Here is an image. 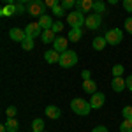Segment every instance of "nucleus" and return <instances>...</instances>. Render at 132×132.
I'll list each match as a JSON object with an SVG mask.
<instances>
[{"instance_id": "obj_1", "label": "nucleus", "mask_w": 132, "mask_h": 132, "mask_svg": "<svg viewBox=\"0 0 132 132\" xmlns=\"http://www.w3.org/2000/svg\"><path fill=\"white\" fill-rule=\"evenodd\" d=\"M71 109L76 113V114L86 116V114H90V111H92L90 101H85V99H72L71 101Z\"/></svg>"}, {"instance_id": "obj_2", "label": "nucleus", "mask_w": 132, "mask_h": 132, "mask_svg": "<svg viewBox=\"0 0 132 132\" xmlns=\"http://www.w3.org/2000/svg\"><path fill=\"white\" fill-rule=\"evenodd\" d=\"M27 11L34 18H41V16L46 14V4L41 2V0H32V2L27 4Z\"/></svg>"}, {"instance_id": "obj_3", "label": "nucleus", "mask_w": 132, "mask_h": 132, "mask_svg": "<svg viewBox=\"0 0 132 132\" xmlns=\"http://www.w3.org/2000/svg\"><path fill=\"white\" fill-rule=\"evenodd\" d=\"M78 63V53L72 50H67L60 55V67L62 69H71Z\"/></svg>"}, {"instance_id": "obj_4", "label": "nucleus", "mask_w": 132, "mask_h": 132, "mask_svg": "<svg viewBox=\"0 0 132 132\" xmlns=\"http://www.w3.org/2000/svg\"><path fill=\"white\" fill-rule=\"evenodd\" d=\"M85 21H86V18H85V14L79 12V11H74V12H69L67 14V23L71 25L72 28H81L83 25H85Z\"/></svg>"}, {"instance_id": "obj_5", "label": "nucleus", "mask_w": 132, "mask_h": 132, "mask_svg": "<svg viewBox=\"0 0 132 132\" xmlns=\"http://www.w3.org/2000/svg\"><path fill=\"white\" fill-rule=\"evenodd\" d=\"M104 37H106V41H108L109 46H116V44H120L123 41V32L120 28H109Z\"/></svg>"}, {"instance_id": "obj_6", "label": "nucleus", "mask_w": 132, "mask_h": 132, "mask_svg": "<svg viewBox=\"0 0 132 132\" xmlns=\"http://www.w3.org/2000/svg\"><path fill=\"white\" fill-rule=\"evenodd\" d=\"M102 23V16L101 14H95V12H92L86 16V21H85V25H86V28H90V30H97L99 27H101Z\"/></svg>"}, {"instance_id": "obj_7", "label": "nucleus", "mask_w": 132, "mask_h": 132, "mask_svg": "<svg viewBox=\"0 0 132 132\" xmlns=\"http://www.w3.org/2000/svg\"><path fill=\"white\" fill-rule=\"evenodd\" d=\"M42 28L39 23H28L27 27H25V34H27V37L28 39H35V37H39V34L42 35Z\"/></svg>"}, {"instance_id": "obj_8", "label": "nucleus", "mask_w": 132, "mask_h": 132, "mask_svg": "<svg viewBox=\"0 0 132 132\" xmlns=\"http://www.w3.org/2000/svg\"><path fill=\"white\" fill-rule=\"evenodd\" d=\"M104 102H106V95L101 93V92H97V93H93V95H92L90 106H92V109H99V108L104 106Z\"/></svg>"}, {"instance_id": "obj_9", "label": "nucleus", "mask_w": 132, "mask_h": 132, "mask_svg": "<svg viewBox=\"0 0 132 132\" xmlns=\"http://www.w3.org/2000/svg\"><path fill=\"white\" fill-rule=\"evenodd\" d=\"M67 44H69V39H65V37H56L55 42H53V50L62 55V53L67 51Z\"/></svg>"}, {"instance_id": "obj_10", "label": "nucleus", "mask_w": 132, "mask_h": 132, "mask_svg": "<svg viewBox=\"0 0 132 132\" xmlns=\"http://www.w3.org/2000/svg\"><path fill=\"white\" fill-rule=\"evenodd\" d=\"M76 7H78V11L79 12H83V14H86V12H93V2L92 0H76Z\"/></svg>"}, {"instance_id": "obj_11", "label": "nucleus", "mask_w": 132, "mask_h": 132, "mask_svg": "<svg viewBox=\"0 0 132 132\" xmlns=\"http://www.w3.org/2000/svg\"><path fill=\"white\" fill-rule=\"evenodd\" d=\"M9 37L12 39V41H16V42H23L25 39H27V34H25L23 28H11Z\"/></svg>"}, {"instance_id": "obj_12", "label": "nucleus", "mask_w": 132, "mask_h": 132, "mask_svg": "<svg viewBox=\"0 0 132 132\" xmlns=\"http://www.w3.org/2000/svg\"><path fill=\"white\" fill-rule=\"evenodd\" d=\"M37 23L41 25L42 30H51V28H53V25H55V23H53V18H51L50 14H44V16H41Z\"/></svg>"}, {"instance_id": "obj_13", "label": "nucleus", "mask_w": 132, "mask_h": 132, "mask_svg": "<svg viewBox=\"0 0 132 132\" xmlns=\"http://www.w3.org/2000/svg\"><path fill=\"white\" fill-rule=\"evenodd\" d=\"M111 88L114 92H123L125 88H127V81L123 79V78H113V81H111Z\"/></svg>"}, {"instance_id": "obj_14", "label": "nucleus", "mask_w": 132, "mask_h": 132, "mask_svg": "<svg viewBox=\"0 0 132 132\" xmlns=\"http://www.w3.org/2000/svg\"><path fill=\"white\" fill-rule=\"evenodd\" d=\"M44 113H46V116L51 118V120H58V118L62 116L60 108H56V106H48V108L44 109Z\"/></svg>"}, {"instance_id": "obj_15", "label": "nucleus", "mask_w": 132, "mask_h": 132, "mask_svg": "<svg viewBox=\"0 0 132 132\" xmlns=\"http://www.w3.org/2000/svg\"><path fill=\"white\" fill-rule=\"evenodd\" d=\"M44 60L48 63H60V53H56L55 50H50L44 53Z\"/></svg>"}, {"instance_id": "obj_16", "label": "nucleus", "mask_w": 132, "mask_h": 132, "mask_svg": "<svg viewBox=\"0 0 132 132\" xmlns=\"http://www.w3.org/2000/svg\"><path fill=\"white\" fill-rule=\"evenodd\" d=\"M83 37V32L81 28H71V32L67 34V39H69V42H79Z\"/></svg>"}, {"instance_id": "obj_17", "label": "nucleus", "mask_w": 132, "mask_h": 132, "mask_svg": "<svg viewBox=\"0 0 132 132\" xmlns=\"http://www.w3.org/2000/svg\"><path fill=\"white\" fill-rule=\"evenodd\" d=\"M106 44H108V41H106V37H95L93 41H92V48L95 51H102L104 48H106Z\"/></svg>"}, {"instance_id": "obj_18", "label": "nucleus", "mask_w": 132, "mask_h": 132, "mask_svg": "<svg viewBox=\"0 0 132 132\" xmlns=\"http://www.w3.org/2000/svg\"><path fill=\"white\" fill-rule=\"evenodd\" d=\"M0 14H2L4 18H7V16H14V14H18V12H16V4H7V5H4V7L0 9Z\"/></svg>"}, {"instance_id": "obj_19", "label": "nucleus", "mask_w": 132, "mask_h": 132, "mask_svg": "<svg viewBox=\"0 0 132 132\" xmlns=\"http://www.w3.org/2000/svg\"><path fill=\"white\" fill-rule=\"evenodd\" d=\"M83 90L86 92V93H90V95H93V93H97V83L93 81V79H88V81H83Z\"/></svg>"}, {"instance_id": "obj_20", "label": "nucleus", "mask_w": 132, "mask_h": 132, "mask_svg": "<svg viewBox=\"0 0 132 132\" xmlns=\"http://www.w3.org/2000/svg\"><path fill=\"white\" fill-rule=\"evenodd\" d=\"M55 32L53 30H44L42 32V35H41V41L44 42V44H50V42H55Z\"/></svg>"}, {"instance_id": "obj_21", "label": "nucleus", "mask_w": 132, "mask_h": 132, "mask_svg": "<svg viewBox=\"0 0 132 132\" xmlns=\"http://www.w3.org/2000/svg\"><path fill=\"white\" fill-rule=\"evenodd\" d=\"M5 127H7V132H18V129H20V123H18V120H16V118H7Z\"/></svg>"}, {"instance_id": "obj_22", "label": "nucleus", "mask_w": 132, "mask_h": 132, "mask_svg": "<svg viewBox=\"0 0 132 132\" xmlns=\"http://www.w3.org/2000/svg\"><path fill=\"white\" fill-rule=\"evenodd\" d=\"M32 130L34 132H42L44 130V120L42 118H35L32 122Z\"/></svg>"}, {"instance_id": "obj_23", "label": "nucleus", "mask_w": 132, "mask_h": 132, "mask_svg": "<svg viewBox=\"0 0 132 132\" xmlns=\"http://www.w3.org/2000/svg\"><path fill=\"white\" fill-rule=\"evenodd\" d=\"M123 71H125V69H123V65L122 63H116V65H114V67H113V78H123Z\"/></svg>"}, {"instance_id": "obj_24", "label": "nucleus", "mask_w": 132, "mask_h": 132, "mask_svg": "<svg viewBox=\"0 0 132 132\" xmlns=\"http://www.w3.org/2000/svg\"><path fill=\"white\" fill-rule=\"evenodd\" d=\"M104 11H106V4H104V2H99V0L93 2V12H95V14H102Z\"/></svg>"}, {"instance_id": "obj_25", "label": "nucleus", "mask_w": 132, "mask_h": 132, "mask_svg": "<svg viewBox=\"0 0 132 132\" xmlns=\"http://www.w3.org/2000/svg\"><path fill=\"white\" fill-rule=\"evenodd\" d=\"M120 132H132V120H123L120 125Z\"/></svg>"}, {"instance_id": "obj_26", "label": "nucleus", "mask_w": 132, "mask_h": 132, "mask_svg": "<svg viewBox=\"0 0 132 132\" xmlns=\"http://www.w3.org/2000/svg\"><path fill=\"white\" fill-rule=\"evenodd\" d=\"M21 48H23L25 51H32L34 50V39H28V37H27L25 41L21 42Z\"/></svg>"}, {"instance_id": "obj_27", "label": "nucleus", "mask_w": 132, "mask_h": 132, "mask_svg": "<svg viewBox=\"0 0 132 132\" xmlns=\"http://www.w3.org/2000/svg\"><path fill=\"white\" fill-rule=\"evenodd\" d=\"M122 114H123V120H132V106H125L122 109Z\"/></svg>"}, {"instance_id": "obj_28", "label": "nucleus", "mask_w": 132, "mask_h": 132, "mask_svg": "<svg viewBox=\"0 0 132 132\" xmlns=\"http://www.w3.org/2000/svg\"><path fill=\"white\" fill-rule=\"evenodd\" d=\"M53 14H55L56 18H62V16H65V14H69V12H67V11L63 9L62 5H56V7L53 9Z\"/></svg>"}, {"instance_id": "obj_29", "label": "nucleus", "mask_w": 132, "mask_h": 132, "mask_svg": "<svg viewBox=\"0 0 132 132\" xmlns=\"http://www.w3.org/2000/svg\"><path fill=\"white\" fill-rule=\"evenodd\" d=\"M60 5H62L65 11H67V9H72V7H76V0H62Z\"/></svg>"}, {"instance_id": "obj_30", "label": "nucleus", "mask_w": 132, "mask_h": 132, "mask_svg": "<svg viewBox=\"0 0 132 132\" xmlns=\"http://www.w3.org/2000/svg\"><path fill=\"white\" fill-rule=\"evenodd\" d=\"M5 114H7V118H14L16 116V106H9L5 109Z\"/></svg>"}, {"instance_id": "obj_31", "label": "nucleus", "mask_w": 132, "mask_h": 132, "mask_svg": "<svg viewBox=\"0 0 132 132\" xmlns=\"http://www.w3.org/2000/svg\"><path fill=\"white\" fill-rule=\"evenodd\" d=\"M51 30L55 32V34L62 32V30H63V23H62V21H55V25H53V28H51Z\"/></svg>"}, {"instance_id": "obj_32", "label": "nucleus", "mask_w": 132, "mask_h": 132, "mask_svg": "<svg viewBox=\"0 0 132 132\" xmlns=\"http://www.w3.org/2000/svg\"><path fill=\"white\" fill-rule=\"evenodd\" d=\"M125 30L129 32V34H132V16L125 20Z\"/></svg>"}, {"instance_id": "obj_33", "label": "nucleus", "mask_w": 132, "mask_h": 132, "mask_svg": "<svg viewBox=\"0 0 132 132\" xmlns=\"http://www.w3.org/2000/svg\"><path fill=\"white\" fill-rule=\"evenodd\" d=\"M25 7H27V4H25V2L16 4V12H18V14H23V12H25Z\"/></svg>"}, {"instance_id": "obj_34", "label": "nucleus", "mask_w": 132, "mask_h": 132, "mask_svg": "<svg viewBox=\"0 0 132 132\" xmlns=\"http://www.w3.org/2000/svg\"><path fill=\"white\" fill-rule=\"evenodd\" d=\"M123 9L127 12H132V0H123Z\"/></svg>"}, {"instance_id": "obj_35", "label": "nucleus", "mask_w": 132, "mask_h": 132, "mask_svg": "<svg viewBox=\"0 0 132 132\" xmlns=\"http://www.w3.org/2000/svg\"><path fill=\"white\" fill-rule=\"evenodd\" d=\"M81 78H83V81H88V79H92V72L90 71H81Z\"/></svg>"}, {"instance_id": "obj_36", "label": "nucleus", "mask_w": 132, "mask_h": 132, "mask_svg": "<svg viewBox=\"0 0 132 132\" xmlns=\"http://www.w3.org/2000/svg\"><path fill=\"white\" fill-rule=\"evenodd\" d=\"M44 4H46V7H51V9H55V7L58 5V2H56V0H46Z\"/></svg>"}, {"instance_id": "obj_37", "label": "nucleus", "mask_w": 132, "mask_h": 132, "mask_svg": "<svg viewBox=\"0 0 132 132\" xmlns=\"http://www.w3.org/2000/svg\"><path fill=\"white\" fill-rule=\"evenodd\" d=\"M92 132H108V129H106L104 125H97V127H93Z\"/></svg>"}, {"instance_id": "obj_38", "label": "nucleus", "mask_w": 132, "mask_h": 132, "mask_svg": "<svg viewBox=\"0 0 132 132\" xmlns=\"http://www.w3.org/2000/svg\"><path fill=\"white\" fill-rule=\"evenodd\" d=\"M125 81H127V90L132 92V74H130V76H127V79H125Z\"/></svg>"}, {"instance_id": "obj_39", "label": "nucleus", "mask_w": 132, "mask_h": 132, "mask_svg": "<svg viewBox=\"0 0 132 132\" xmlns=\"http://www.w3.org/2000/svg\"><path fill=\"white\" fill-rule=\"evenodd\" d=\"M0 132H7V127H5V123H4V125L0 127Z\"/></svg>"}, {"instance_id": "obj_40", "label": "nucleus", "mask_w": 132, "mask_h": 132, "mask_svg": "<svg viewBox=\"0 0 132 132\" xmlns=\"http://www.w3.org/2000/svg\"><path fill=\"white\" fill-rule=\"evenodd\" d=\"M42 132H46V130H42Z\"/></svg>"}]
</instances>
